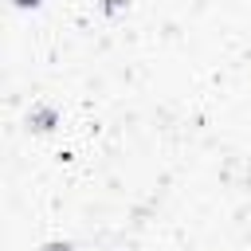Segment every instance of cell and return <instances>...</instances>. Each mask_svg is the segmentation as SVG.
Here are the masks:
<instances>
[{"label": "cell", "mask_w": 251, "mask_h": 251, "mask_svg": "<svg viewBox=\"0 0 251 251\" xmlns=\"http://www.w3.org/2000/svg\"><path fill=\"white\" fill-rule=\"evenodd\" d=\"M27 126H31L35 133H47V129L59 126V110H55V106H31V110H27Z\"/></svg>", "instance_id": "6da1fadb"}, {"label": "cell", "mask_w": 251, "mask_h": 251, "mask_svg": "<svg viewBox=\"0 0 251 251\" xmlns=\"http://www.w3.org/2000/svg\"><path fill=\"white\" fill-rule=\"evenodd\" d=\"M126 8V0H102V12L106 16H114V12H122Z\"/></svg>", "instance_id": "7a4b0ae2"}, {"label": "cell", "mask_w": 251, "mask_h": 251, "mask_svg": "<svg viewBox=\"0 0 251 251\" xmlns=\"http://www.w3.org/2000/svg\"><path fill=\"white\" fill-rule=\"evenodd\" d=\"M39 251H75V247H71V243H63V239H51V243H43Z\"/></svg>", "instance_id": "3957f363"}, {"label": "cell", "mask_w": 251, "mask_h": 251, "mask_svg": "<svg viewBox=\"0 0 251 251\" xmlns=\"http://www.w3.org/2000/svg\"><path fill=\"white\" fill-rule=\"evenodd\" d=\"M16 8H39V0H12Z\"/></svg>", "instance_id": "277c9868"}]
</instances>
